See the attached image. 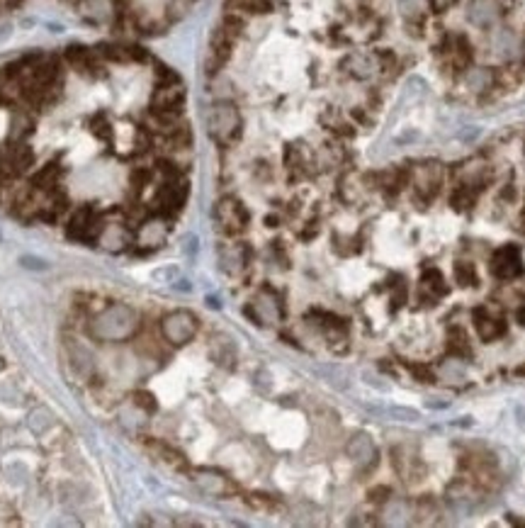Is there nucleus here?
<instances>
[{
    "label": "nucleus",
    "mask_w": 525,
    "mask_h": 528,
    "mask_svg": "<svg viewBox=\"0 0 525 528\" xmlns=\"http://www.w3.org/2000/svg\"><path fill=\"white\" fill-rule=\"evenodd\" d=\"M241 27H243V22L238 20L236 15H229L226 20L214 30L212 42H209V54H207L209 73H217V71L229 61L231 49H233V42H236V37L241 35Z\"/></svg>",
    "instance_id": "f257e3e1"
},
{
    "label": "nucleus",
    "mask_w": 525,
    "mask_h": 528,
    "mask_svg": "<svg viewBox=\"0 0 525 528\" xmlns=\"http://www.w3.org/2000/svg\"><path fill=\"white\" fill-rule=\"evenodd\" d=\"M207 130L212 134L214 141L219 144H229L241 134V115H238L236 105L233 103H214L212 110L207 115Z\"/></svg>",
    "instance_id": "f03ea898"
},
{
    "label": "nucleus",
    "mask_w": 525,
    "mask_h": 528,
    "mask_svg": "<svg viewBox=\"0 0 525 528\" xmlns=\"http://www.w3.org/2000/svg\"><path fill=\"white\" fill-rule=\"evenodd\" d=\"M409 185H413V193L423 202L436 200L443 188V166L438 161H426V164L413 166L411 173H409Z\"/></svg>",
    "instance_id": "7ed1b4c3"
},
{
    "label": "nucleus",
    "mask_w": 525,
    "mask_h": 528,
    "mask_svg": "<svg viewBox=\"0 0 525 528\" xmlns=\"http://www.w3.org/2000/svg\"><path fill=\"white\" fill-rule=\"evenodd\" d=\"M197 317L188 309H175V312L166 314L163 322H161L163 339L173 346H183L193 341V336L197 334Z\"/></svg>",
    "instance_id": "20e7f679"
},
{
    "label": "nucleus",
    "mask_w": 525,
    "mask_h": 528,
    "mask_svg": "<svg viewBox=\"0 0 525 528\" xmlns=\"http://www.w3.org/2000/svg\"><path fill=\"white\" fill-rule=\"evenodd\" d=\"M214 220H217L219 229H222L224 234L233 236V234H241L248 227V212L241 200L222 197L217 202V209H214Z\"/></svg>",
    "instance_id": "39448f33"
},
{
    "label": "nucleus",
    "mask_w": 525,
    "mask_h": 528,
    "mask_svg": "<svg viewBox=\"0 0 525 528\" xmlns=\"http://www.w3.org/2000/svg\"><path fill=\"white\" fill-rule=\"evenodd\" d=\"M105 225L93 207H78L69 220V236L75 241H98Z\"/></svg>",
    "instance_id": "423d86ee"
},
{
    "label": "nucleus",
    "mask_w": 525,
    "mask_h": 528,
    "mask_svg": "<svg viewBox=\"0 0 525 528\" xmlns=\"http://www.w3.org/2000/svg\"><path fill=\"white\" fill-rule=\"evenodd\" d=\"M185 197H188V185H185V180L180 178V175H170V178H166V183L159 188V193H156V212L159 215H175L180 207H183Z\"/></svg>",
    "instance_id": "0eeeda50"
},
{
    "label": "nucleus",
    "mask_w": 525,
    "mask_h": 528,
    "mask_svg": "<svg viewBox=\"0 0 525 528\" xmlns=\"http://www.w3.org/2000/svg\"><path fill=\"white\" fill-rule=\"evenodd\" d=\"M32 161H35V156H32L27 144H22V141L8 144L6 149H0V175H6V178L22 175L25 170H30Z\"/></svg>",
    "instance_id": "6e6552de"
},
{
    "label": "nucleus",
    "mask_w": 525,
    "mask_h": 528,
    "mask_svg": "<svg viewBox=\"0 0 525 528\" xmlns=\"http://www.w3.org/2000/svg\"><path fill=\"white\" fill-rule=\"evenodd\" d=\"M251 314L258 324H278L283 319V302L273 290H260L251 302Z\"/></svg>",
    "instance_id": "1a4fd4ad"
},
{
    "label": "nucleus",
    "mask_w": 525,
    "mask_h": 528,
    "mask_svg": "<svg viewBox=\"0 0 525 528\" xmlns=\"http://www.w3.org/2000/svg\"><path fill=\"white\" fill-rule=\"evenodd\" d=\"M66 61H69L78 73H85V76H100V71H103L100 51H93L83 44L69 46V49H66Z\"/></svg>",
    "instance_id": "9d476101"
},
{
    "label": "nucleus",
    "mask_w": 525,
    "mask_h": 528,
    "mask_svg": "<svg viewBox=\"0 0 525 528\" xmlns=\"http://www.w3.org/2000/svg\"><path fill=\"white\" fill-rule=\"evenodd\" d=\"M523 265H520V251L515 246H501L491 258V273L501 280H510L520 275Z\"/></svg>",
    "instance_id": "9b49d317"
},
{
    "label": "nucleus",
    "mask_w": 525,
    "mask_h": 528,
    "mask_svg": "<svg viewBox=\"0 0 525 528\" xmlns=\"http://www.w3.org/2000/svg\"><path fill=\"white\" fill-rule=\"evenodd\" d=\"M411 521H413L411 502L394 497V494L386 502H382V523H386V526H407Z\"/></svg>",
    "instance_id": "f8f14e48"
},
{
    "label": "nucleus",
    "mask_w": 525,
    "mask_h": 528,
    "mask_svg": "<svg viewBox=\"0 0 525 528\" xmlns=\"http://www.w3.org/2000/svg\"><path fill=\"white\" fill-rule=\"evenodd\" d=\"M348 455H350V460L357 465V468L367 470V468H375L377 463V448L375 443H372V439L367 434H357L350 439V443H348Z\"/></svg>",
    "instance_id": "ddd939ff"
},
{
    "label": "nucleus",
    "mask_w": 525,
    "mask_h": 528,
    "mask_svg": "<svg viewBox=\"0 0 525 528\" xmlns=\"http://www.w3.org/2000/svg\"><path fill=\"white\" fill-rule=\"evenodd\" d=\"M472 25L477 27H491L499 22L501 17V6L496 0H472L470 10H467Z\"/></svg>",
    "instance_id": "4468645a"
},
{
    "label": "nucleus",
    "mask_w": 525,
    "mask_h": 528,
    "mask_svg": "<svg viewBox=\"0 0 525 528\" xmlns=\"http://www.w3.org/2000/svg\"><path fill=\"white\" fill-rule=\"evenodd\" d=\"M474 326H477V334L484 341H494L506 336V324L501 319H496V317H491L486 309H477L474 312Z\"/></svg>",
    "instance_id": "2eb2a0df"
},
{
    "label": "nucleus",
    "mask_w": 525,
    "mask_h": 528,
    "mask_svg": "<svg viewBox=\"0 0 525 528\" xmlns=\"http://www.w3.org/2000/svg\"><path fill=\"white\" fill-rule=\"evenodd\" d=\"M195 482L207 494H217V497H224V494L231 492V482L222 473H217V470H197L195 473Z\"/></svg>",
    "instance_id": "dca6fc26"
},
{
    "label": "nucleus",
    "mask_w": 525,
    "mask_h": 528,
    "mask_svg": "<svg viewBox=\"0 0 525 528\" xmlns=\"http://www.w3.org/2000/svg\"><path fill=\"white\" fill-rule=\"evenodd\" d=\"M248 265V249L243 244H231L222 251V268L229 275H241Z\"/></svg>",
    "instance_id": "f3484780"
},
{
    "label": "nucleus",
    "mask_w": 525,
    "mask_h": 528,
    "mask_svg": "<svg viewBox=\"0 0 525 528\" xmlns=\"http://www.w3.org/2000/svg\"><path fill=\"white\" fill-rule=\"evenodd\" d=\"M100 56L107 61H117V64H129V61L146 59L141 46H127V44H103L100 46Z\"/></svg>",
    "instance_id": "a211bd4d"
},
{
    "label": "nucleus",
    "mask_w": 525,
    "mask_h": 528,
    "mask_svg": "<svg viewBox=\"0 0 525 528\" xmlns=\"http://www.w3.org/2000/svg\"><path fill=\"white\" fill-rule=\"evenodd\" d=\"M438 516H441V507L433 497H421L413 502V523L418 526H431V523H438Z\"/></svg>",
    "instance_id": "6ab92c4d"
},
{
    "label": "nucleus",
    "mask_w": 525,
    "mask_h": 528,
    "mask_svg": "<svg viewBox=\"0 0 525 528\" xmlns=\"http://www.w3.org/2000/svg\"><path fill=\"white\" fill-rule=\"evenodd\" d=\"M474 487H472L467 479H457L447 487V502L452 504L455 509H470L472 502H474Z\"/></svg>",
    "instance_id": "aec40b11"
},
{
    "label": "nucleus",
    "mask_w": 525,
    "mask_h": 528,
    "mask_svg": "<svg viewBox=\"0 0 525 528\" xmlns=\"http://www.w3.org/2000/svg\"><path fill=\"white\" fill-rule=\"evenodd\" d=\"M348 66H350V73L355 76V78H370L372 73H375L377 69H382L380 66V56H350L348 59Z\"/></svg>",
    "instance_id": "412c9836"
},
{
    "label": "nucleus",
    "mask_w": 525,
    "mask_h": 528,
    "mask_svg": "<svg viewBox=\"0 0 525 528\" xmlns=\"http://www.w3.org/2000/svg\"><path fill=\"white\" fill-rule=\"evenodd\" d=\"M447 351H450L455 358H467V355H472V349H470V341H467L465 329L452 326L450 334H447Z\"/></svg>",
    "instance_id": "4be33fe9"
},
{
    "label": "nucleus",
    "mask_w": 525,
    "mask_h": 528,
    "mask_svg": "<svg viewBox=\"0 0 525 528\" xmlns=\"http://www.w3.org/2000/svg\"><path fill=\"white\" fill-rule=\"evenodd\" d=\"M431 10V0H402V12L409 22H421Z\"/></svg>",
    "instance_id": "5701e85b"
},
{
    "label": "nucleus",
    "mask_w": 525,
    "mask_h": 528,
    "mask_svg": "<svg viewBox=\"0 0 525 528\" xmlns=\"http://www.w3.org/2000/svg\"><path fill=\"white\" fill-rule=\"evenodd\" d=\"M491 83H494V73L489 69H472L467 73V85L472 90H486L491 88Z\"/></svg>",
    "instance_id": "b1692460"
},
{
    "label": "nucleus",
    "mask_w": 525,
    "mask_h": 528,
    "mask_svg": "<svg viewBox=\"0 0 525 528\" xmlns=\"http://www.w3.org/2000/svg\"><path fill=\"white\" fill-rule=\"evenodd\" d=\"M421 288H423V290H431V299H433V297H441V294L447 292L445 278H443V275L438 273V270H431V273L423 275Z\"/></svg>",
    "instance_id": "393cba45"
},
{
    "label": "nucleus",
    "mask_w": 525,
    "mask_h": 528,
    "mask_svg": "<svg viewBox=\"0 0 525 528\" xmlns=\"http://www.w3.org/2000/svg\"><path fill=\"white\" fill-rule=\"evenodd\" d=\"M455 280L462 285V288H470V285H477V273L472 263H455Z\"/></svg>",
    "instance_id": "a878e982"
},
{
    "label": "nucleus",
    "mask_w": 525,
    "mask_h": 528,
    "mask_svg": "<svg viewBox=\"0 0 525 528\" xmlns=\"http://www.w3.org/2000/svg\"><path fill=\"white\" fill-rule=\"evenodd\" d=\"M409 373H413V378H416L418 382H436V373H433L428 365L409 363Z\"/></svg>",
    "instance_id": "bb28decb"
},
{
    "label": "nucleus",
    "mask_w": 525,
    "mask_h": 528,
    "mask_svg": "<svg viewBox=\"0 0 525 528\" xmlns=\"http://www.w3.org/2000/svg\"><path fill=\"white\" fill-rule=\"evenodd\" d=\"M391 416H399V421H418V419H421V414L413 412V409L394 407V409H391Z\"/></svg>",
    "instance_id": "cd10ccee"
},
{
    "label": "nucleus",
    "mask_w": 525,
    "mask_h": 528,
    "mask_svg": "<svg viewBox=\"0 0 525 528\" xmlns=\"http://www.w3.org/2000/svg\"><path fill=\"white\" fill-rule=\"evenodd\" d=\"M455 0H431V6L436 8V10H445L447 6H452Z\"/></svg>",
    "instance_id": "c85d7f7f"
},
{
    "label": "nucleus",
    "mask_w": 525,
    "mask_h": 528,
    "mask_svg": "<svg viewBox=\"0 0 525 528\" xmlns=\"http://www.w3.org/2000/svg\"><path fill=\"white\" fill-rule=\"evenodd\" d=\"M518 322L525 326V307H520V309H518Z\"/></svg>",
    "instance_id": "c756f323"
},
{
    "label": "nucleus",
    "mask_w": 525,
    "mask_h": 528,
    "mask_svg": "<svg viewBox=\"0 0 525 528\" xmlns=\"http://www.w3.org/2000/svg\"><path fill=\"white\" fill-rule=\"evenodd\" d=\"M515 375H520V378H525V363H523V365H518V368H515Z\"/></svg>",
    "instance_id": "7c9ffc66"
}]
</instances>
